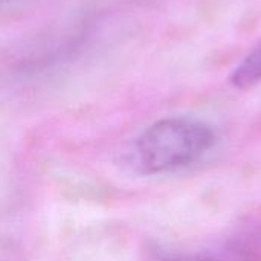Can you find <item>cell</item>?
<instances>
[{"label":"cell","mask_w":261,"mask_h":261,"mask_svg":"<svg viewBox=\"0 0 261 261\" xmlns=\"http://www.w3.org/2000/svg\"><path fill=\"white\" fill-rule=\"evenodd\" d=\"M93 24L95 21L86 17L40 35L18 55L17 73L38 75L72 61L93 37Z\"/></svg>","instance_id":"obj_2"},{"label":"cell","mask_w":261,"mask_h":261,"mask_svg":"<svg viewBox=\"0 0 261 261\" xmlns=\"http://www.w3.org/2000/svg\"><path fill=\"white\" fill-rule=\"evenodd\" d=\"M216 144L214 130L188 118H165L150 125L135 144V165L142 174L174 171L199 161Z\"/></svg>","instance_id":"obj_1"},{"label":"cell","mask_w":261,"mask_h":261,"mask_svg":"<svg viewBox=\"0 0 261 261\" xmlns=\"http://www.w3.org/2000/svg\"><path fill=\"white\" fill-rule=\"evenodd\" d=\"M31 2H35V0H0V8H15V6H21Z\"/></svg>","instance_id":"obj_5"},{"label":"cell","mask_w":261,"mask_h":261,"mask_svg":"<svg viewBox=\"0 0 261 261\" xmlns=\"http://www.w3.org/2000/svg\"><path fill=\"white\" fill-rule=\"evenodd\" d=\"M159 261H237L232 258H225L222 255H210V254H173L164 255Z\"/></svg>","instance_id":"obj_4"},{"label":"cell","mask_w":261,"mask_h":261,"mask_svg":"<svg viewBox=\"0 0 261 261\" xmlns=\"http://www.w3.org/2000/svg\"><path fill=\"white\" fill-rule=\"evenodd\" d=\"M231 83L239 89H248L261 83V44L234 69Z\"/></svg>","instance_id":"obj_3"}]
</instances>
